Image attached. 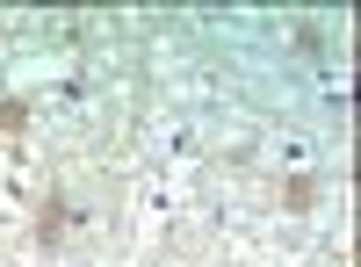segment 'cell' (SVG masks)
<instances>
[{
	"instance_id": "cell-1",
	"label": "cell",
	"mask_w": 361,
	"mask_h": 267,
	"mask_svg": "<svg viewBox=\"0 0 361 267\" xmlns=\"http://www.w3.org/2000/svg\"><path fill=\"white\" fill-rule=\"evenodd\" d=\"M58 239H66V195L51 188V195L37 202V246H58Z\"/></svg>"
},
{
	"instance_id": "cell-2",
	"label": "cell",
	"mask_w": 361,
	"mask_h": 267,
	"mask_svg": "<svg viewBox=\"0 0 361 267\" xmlns=\"http://www.w3.org/2000/svg\"><path fill=\"white\" fill-rule=\"evenodd\" d=\"M282 202H289V210H311V202H318V181H311V173H296V181L282 188Z\"/></svg>"
},
{
	"instance_id": "cell-3",
	"label": "cell",
	"mask_w": 361,
	"mask_h": 267,
	"mask_svg": "<svg viewBox=\"0 0 361 267\" xmlns=\"http://www.w3.org/2000/svg\"><path fill=\"white\" fill-rule=\"evenodd\" d=\"M29 123V101H0V137H15Z\"/></svg>"
}]
</instances>
